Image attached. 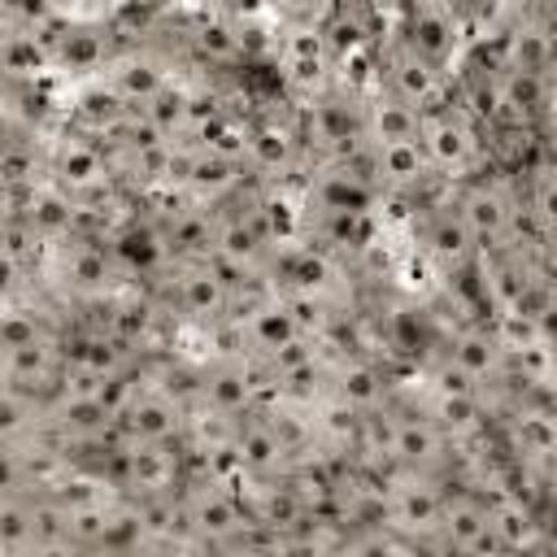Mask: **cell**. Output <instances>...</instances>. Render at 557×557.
I'll use <instances>...</instances> for the list:
<instances>
[{
    "label": "cell",
    "mask_w": 557,
    "mask_h": 557,
    "mask_svg": "<svg viewBox=\"0 0 557 557\" xmlns=\"http://www.w3.org/2000/svg\"><path fill=\"white\" fill-rule=\"evenodd\" d=\"M157 300L170 322H183V326L209 335L231 322V313L244 296L213 270L209 257H200V261H170L157 274Z\"/></svg>",
    "instance_id": "obj_1"
},
{
    "label": "cell",
    "mask_w": 557,
    "mask_h": 557,
    "mask_svg": "<svg viewBox=\"0 0 557 557\" xmlns=\"http://www.w3.org/2000/svg\"><path fill=\"white\" fill-rule=\"evenodd\" d=\"M44 174L61 191H70L78 205H104L122 191L104 144L65 122L57 131H44Z\"/></svg>",
    "instance_id": "obj_2"
},
{
    "label": "cell",
    "mask_w": 557,
    "mask_h": 557,
    "mask_svg": "<svg viewBox=\"0 0 557 557\" xmlns=\"http://www.w3.org/2000/svg\"><path fill=\"white\" fill-rule=\"evenodd\" d=\"M448 200L461 213L479 252L513 244V235H518V191H513V178L505 170H496V174L479 170L470 178L448 183Z\"/></svg>",
    "instance_id": "obj_3"
},
{
    "label": "cell",
    "mask_w": 557,
    "mask_h": 557,
    "mask_svg": "<svg viewBox=\"0 0 557 557\" xmlns=\"http://www.w3.org/2000/svg\"><path fill=\"white\" fill-rule=\"evenodd\" d=\"M418 144L435 170L440 183H457V178H470L487 165V139H483V126L461 109V104H440L431 113H422L418 122Z\"/></svg>",
    "instance_id": "obj_4"
},
{
    "label": "cell",
    "mask_w": 557,
    "mask_h": 557,
    "mask_svg": "<svg viewBox=\"0 0 557 557\" xmlns=\"http://www.w3.org/2000/svg\"><path fill=\"white\" fill-rule=\"evenodd\" d=\"M244 165L257 183H292L309 170V152L296 126V104L287 113L261 109L248 117V144H244Z\"/></svg>",
    "instance_id": "obj_5"
},
{
    "label": "cell",
    "mask_w": 557,
    "mask_h": 557,
    "mask_svg": "<svg viewBox=\"0 0 557 557\" xmlns=\"http://www.w3.org/2000/svg\"><path fill=\"white\" fill-rule=\"evenodd\" d=\"M274 65L283 74V87L300 100L331 87V44L322 22H283L274 35Z\"/></svg>",
    "instance_id": "obj_6"
},
{
    "label": "cell",
    "mask_w": 557,
    "mask_h": 557,
    "mask_svg": "<svg viewBox=\"0 0 557 557\" xmlns=\"http://www.w3.org/2000/svg\"><path fill=\"white\" fill-rule=\"evenodd\" d=\"M326 396L366 418L396 396V383L392 370L370 348H344V352H326Z\"/></svg>",
    "instance_id": "obj_7"
},
{
    "label": "cell",
    "mask_w": 557,
    "mask_h": 557,
    "mask_svg": "<svg viewBox=\"0 0 557 557\" xmlns=\"http://www.w3.org/2000/svg\"><path fill=\"white\" fill-rule=\"evenodd\" d=\"M261 396H265V374L252 357H244L239 348H222V352L205 357L200 405H209L226 418H244L261 405Z\"/></svg>",
    "instance_id": "obj_8"
},
{
    "label": "cell",
    "mask_w": 557,
    "mask_h": 557,
    "mask_svg": "<svg viewBox=\"0 0 557 557\" xmlns=\"http://www.w3.org/2000/svg\"><path fill=\"white\" fill-rule=\"evenodd\" d=\"M379 87L392 91L396 100L413 104L418 113H431L453 100V78L440 65L413 57L400 39H392L387 48L379 44Z\"/></svg>",
    "instance_id": "obj_9"
},
{
    "label": "cell",
    "mask_w": 557,
    "mask_h": 557,
    "mask_svg": "<svg viewBox=\"0 0 557 557\" xmlns=\"http://www.w3.org/2000/svg\"><path fill=\"white\" fill-rule=\"evenodd\" d=\"M100 78H104L131 109H139V104H148L152 96H161V91L178 78V65H174V52L157 48L152 39H144V44L117 48Z\"/></svg>",
    "instance_id": "obj_10"
},
{
    "label": "cell",
    "mask_w": 557,
    "mask_h": 557,
    "mask_svg": "<svg viewBox=\"0 0 557 557\" xmlns=\"http://www.w3.org/2000/svg\"><path fill=\"white\" fill-rule=\"evenodd\" d=\"M413 57L440 65L453 78V61L466 44V22L444 4V0H413L405 13V26L396 35Z\"/></svg>",
    "instance_id": "obj_11"
},
{
    "label": "cell",
    "mask_w": 557,
    "mask_h": 557,
    "mask_svg": "<svg viewBox=\"0 0 557 557\" xmlns=\"http://www.w3.org/2000/svg\"><path fill=\"white\" fill-rule=\"evenodd\" d=\"M226 453H231V466H235V479L239 483L278 479L292 466V448L283 444V435L274 431V422L261 409L235 418V435H231V448Z\"/></svg>",
    "instance_id": "obj_12"
},
{
    "label": "cell",
    "mask_w": 557,
    "mask_h": 557,
    "mask_svg": "<svg viewBox=\"0 0 557 557\" xmlns=\"http://www.w3.org/2000/svg\"><path fill=\"white\" fill-rule=\"evenodd\" d=\"M248 183H252V174L239 157H226V152L205 148V144H187V165H183V183H178L183 200L218 209L222 200H231Z\"/></svg>",
    "instance_id": "obj_13"
},
{
    "label": "cell",
    "mask_w": 557,
    "mask_h": 557,
    "mask_svg": "<svg viewBox=\"0 0 557 557\" xmlns=\"http://www.w3.org/2000/svg\"><path fill=\"white\" fill-rule=\"evenodd\" d=\"M183 405H174L165 392H157L148 379L131 392V400L113 418V440L131 444H170L183 435Z\"/></svg>",
    "instance_id": "obj_14"
},
{
    "label": "cell",
    "mask_w": 557,
    "mask_h": 557,
    "mask_svg": "<svg viewBox=\"0 0 557 557\" xmlns=\"http://www.w3.org/2000/svg\"><path fill=\"white\" fill-rule=\"evenodd\" d=\"M13 205H17V222L26 231H35L44 244H57V239L83 231V205L70 191H61L48 174H39L22 191H13Z\"/></svg>",
    "instance_id": "obj_15"
},
{
    "label": "cell",
    "mask_w": 557,
    "mask_h": 557,
    "mask_svg": "<svg viewBox=\"0 0 557 557\" xmlns=\"http://www.w3.org/2000/svg\"><path fill=\"white\" fill-rule=\"evenodd\" d=\"M183 52L196 61V70H235L248 61L244 22L239 13L205 9L191 26H183Z\"/></svg>",
    "instance_id": "obj_16"
},
{
    "label": "cell",
    "mask_w": 557,
    "mask_h": 557,
    "mask_svg": "<svg viewBox=\"0 0 557 557\" xmlns=\"http://www.w3.org/2000/svg\"><path fill=\"white\" fill-rule=\"evenodd\" d=\"M487 531L496 553H535L548 544V509L513 492H487Z\"/></svg>",
    "instance_id": "obj_17"
},
{
    "label": "cell",
    "mask_w": 557,
    "mask_h": 557,
    "mask_svg": "<svg viewBox=\"0 0 557 557\" xmlns=\"http://www.w3.org/2000/svg\"><path fill=\"white\" fill-rule=\"evenodd\" d=\"M548 113H553V74L500 65V74H496V117H492V122L540 126V131H544ZM492 122H487V126H492Z\"/></svg>",
    "instance_id": "obj_18"
},
{
    "label": "cell",
    "mask_w": 557,
    "mask_h": 557,
    "mask_svg": "<svg viewBox=\"0 0 557 557\" xmlns=\"http://www.w3.org/2000/svg\"><path fill=\"white\" fill-rule=\"evenodd\" d=\"M370 152H374V191H379V196H409V200H422V196L440 183L418 139L383 144V148H370Z\"/></svg>",
    "instance_id": "obj_19"
},
{
    "label": "cell",
    "mask_w": 557,
    "mask_h": 557,
    "mask_svg": "<svg viewBox=\"0 0 557 557\" xmlns=\"http://www.w3.org/2000/svg\"><path fill=\"white\" fill-rule=\"evenodd\" d=\"M126 113H131V104L96 74V78L74 83L70 104H65V126H74V131H83V135H91V139L104 144L126 122Z\"/></svg>",
    "instance_id": "obj_20"
},
{
    "label": "cell",
    "mask_w": 557,
    "mask_h": 557,
    "mask_svg": "<svg viewBox=\"0 0 557 557\" xmlns=\"http://www.w3.org/2000/svg\"><path fill=\"white\" fill-rule=\"evenodd\" d=\"M418 122L422 113L405 100H396L392 91L374 87L366 100H361V139L370 148H383V144H405V139H418Z\"/></svg>",
    "instance_id": "obj_21"
},
{
    "label": "cell",
    "mask_w": 557,
    "mask_h": 557,
    "mask_svg": "<svg viewBox=\"0 0 557 557\" xmlns=\"http://www.w3.org/2000/svg\"><path fill=\"white\" fill-rule=\"evenodd\" d=\"M39 431H44V400L13 383H0V444H22Z\"/></svg>",
    "instance_id": "obj_22"
},
{
    "label": "cell",
    "mask_w": 557,
    "mask_h": 557,
    "mask_svg": "<svg viewBox=\"0 0 557 557\" xmlns=\"http://www.w3.org/2000/svg\"><path fill=\"white\" fill-rule=\"evenodd\" d=\"M0 548L4 553H35V492L0 500Z\"/></svg>",
    "instance_id": "obj_23"
},
{
    "label": "cell",
    "mask_w": 557,
    "mask_h": 557,
    "mask_svg": "<svg viewBox=\"0 0 557 557\" xmlns=\"http://www.w3.org/2000/svg\"><path fill=\"white\" fill-rule=\"evenodd\" d=\"M35 265L13 248V244H4L0 239V305H13V300H26L30 296V287H35Z\"/></svg>",
    "instance_id": "obj_24"
},
{
    "label": "cell",
    "mask_w": 557,
    "mask_h": 557,
    "mask_svg": "<svg viewBox=\"0 0 557 557\" xmlns=\"http://www.w3.org/2000/svg\"><path fill=\"white\" fill-rule=\"evenodd\" d=\"M278 22H322L331 0H261Z\"/></svg>",
    "instance_id": "obj_25"
},
{
    "label": "cell",
    "mask_w": 557,
    "mask_h": 557,
    "mask_svg": "<svg viewBox=\"0 0 557 557\" xmlns=\"http://www.w3.org/2000/svg\"><path fill=\"white\" fill-rule=\"evenodd\" d=\"M17 222V205H13V191H4L0 187V239H4V231Z\"/></svg>",
    "instance_id": "obj_26"
},
{
    "label": "cell",
    "mask_w": 557,
    "mask_h": 557,
    "mask_svg": "<svg viewBox=\"0 0 557 557\" xmlns=\"http://www.w3.org/2000/svg\"><path fill=\"white\" fill-rule=\"evenodd\" d=\"M244 0H205V9H222V13H239Z\"/></svg>",
    "instance_id": "obj_27"
}]
</instances>
